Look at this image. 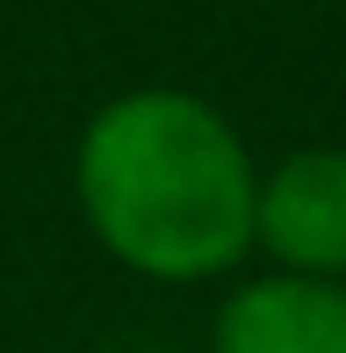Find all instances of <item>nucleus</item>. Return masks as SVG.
Instances as JSON below:
<instances>
[{
	"label": "nucleus",
	"mask_w": 346,
	"mask_h": 353,
	"mask_svg": "<svg viewBox=\"0 0 346 353\" xmlns=\"http://www.w3.org/2000/svg\"><path fill=\"white\" fill-rule=\"evenodd\" d=\"M72 195L116 267L145 281H216L253 252L260 166L216 101L187 87H130L87 116Z\"/></svg>",
	"instance_id": "f257e3e1"
},
{
	"label": "nucleus",
	"mask_w": 346,
	"mask_h": 353,
	"mask_svg": "<svg viewBox=\"0 0 346 353\" xmlns=\"http://www.w3.org/2000/svg\"><path fill=\"white\" fill-rule=\"evenodd\" d=\"M210 353H346V281L260 274L216 303Z\"/></svg>",
	"instance_id": "7ed1b4c3"
},
{
	"label": "nucleus",
	"mask_w": 346,
	"mask_h": 353,
	"mask_svg": "<svg viewBox=\"0 0 346 353\" xmlns=\"http://www.w3.org/2000/svg\"><path fill=\"white\" fill-rule=\"evenodd\" d=\"M253 245L274 274L346 281V144H303L260 173Z\"/></svg>",
	"instance_id": "f03ea898"
}]
</instances>
